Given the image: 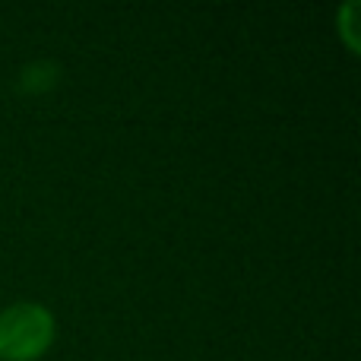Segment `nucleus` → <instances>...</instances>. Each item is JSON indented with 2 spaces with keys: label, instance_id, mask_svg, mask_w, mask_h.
I'll return each instance as SVG.
<instances>
[{
  "label": "nucleus",
  "instance_id": "obj_1",
  "mask_svg": "<svg viewBox=\"0 0 361 361\" xmlns=\"http://www.w3.org/2000/svg\"><path fill=\"white\" fill-rule=\"evenodd\" d=\"M57 339V317L42 301H13L0 311V361H38Z\"/></svg>",
  "mask_w": 361,
  "mask_h": 361
},
{
  "label": "nucleus",
  "instance_id": "obj_2",
  "mask_svg": "<svg viewBox=\"0 0 361 361\" xmlns=\"http://www.w3.org/2000/svg\"><path fill=\"white\" fill-rule=\"evenodd\" d=\"M358 13H361L358 0H349V4H343V6H339V13H336V32H339V38H343V44L352 51V54H358V51H361Z\"/></svg>",
  "mask_w": 361,
  "mask_h": 361
},
{
  "label": "nucleus",
  "instance_id": "obj_3",
  "mask_svg": "<svg viewBox=\"0 0 361 361\" xmlns=\"http://www.w3.org/2000/svg\"><path fill=\"white\" fill-rule=\"evenodd\" d=\"M57 80H61V76H57V67H54V63L38 61V63H29V67L23 70V76H19V86H23L25 92L38 95V92H48V89L54 86Z\"/></svg>",
  "mask_w": 361,
  "mask_h": 361
}]
</instances>
